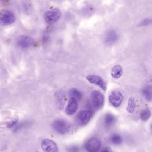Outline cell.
<instances>
[{"label":"cell","mask_w":152,"mask_h":152,"mask_svg":"<svg viewBox=\"0 0 152 152\" xmlns=\"http://www.w3.org/2000/svg\"><path fill=\"white\" fill-rule=\"evenodd\" d=\"M78 108L77 100L74 98L70 99L67 104L66 109V112L68 115H72L76 112Z\"/></svg>","instance_id":"8fae6325"},{"label":"cell","mask_w":152,"mask_h":152,"mask_svg":"<svg viewBox=\"0 0 152 152\" xmlns=\"http://www.w3.org/2000/svg\"><path fill=\"white\" fill-rule=\"evenodd\" d=\"M55 97H56L58 108L59 109H62L64 107L65 101H66V96L65 92L61 90L57 91L55 94Z\"/></svg>","instance_id":"4fadbf2b"},{"label":"cell","mask_w":152,"mask_h":152,"mask_svg":"<svg viewBox=\"0 0 152 152\" xmlns=\"http://www.w3.org/2000/svg\"><path fill=\"white\" fill-rule=\"evenodd\" d=\"M111 142L115 145H119L122 142V138L120 135L115 134L112 135L110 138Z\"/></svg>","instance_id":"d6986e66"},{"label":"cell","mask_w":152,"mask_h":152,"mask_svg":"<svg viewBox=\"0 0 152 152\" xmlns=\"http://www.w3.org/2000/svg\"><path fill=\"white\" fill-rule=\"evenodd\" d=\"M86 79L91 84H95L99 86L104 91L107 89V83L101 76L96 75H90L87 76Z\"/></svg>","instance_id":"52a82bcc"},{"label":"cell","mask_w":152,"mask_h":152,"mask_svg":"<svg viewBox=\"0 0 152 152\" xmlns=\"http://www.w3.org/2000/svg\"><path fill=\"white\" fill-rule=\"evenodd\" d=\"M52 127L56 132L61 134H73L72 126L64 120L58 119L54 121L53 123Z\"/></svg>","instance_id":"6da1fadb"},{"label":"cell","mask_w":152,"mask_h":152,"mask_svg":"<svg viewBox=\"0 0 152 152\" xmlns=\"http://www.w3.org/2000/svg\"><path fill=\"white\" fill-rule=\"evenodd\" d=\"M151 87L150 86L145 87L142 90V94L147 101L151 102L152 99V91Z\"/></svg>","instance_id":"ac0fdd59"},{"label":"cell","mask_w":152,"mask_h":152,"mask_svg":"<svg viewBox=\"0 0 152 152\" xmlns=\"http://www.w3.org/2000/svg\"><path fill=\"white\" fill-rule=\"evenodd\" d=\"M118 38V36L117 33L113 30H111L106 34L104 38V42L106 45L110 46L114 44L117 42Z\"/></svg>","instance_id":"7c38bea8"},{"label":"cell","mask_w":152,"mask_h":152,"mask_svg":"<svg viewBox=\"0 0 152 152\" xmlns=\"http://www.w3.org/2000/svg\"><path fill=\"white\" fill-rule=\"evenodd\" d=\"M101 146L100 140L96 137H93L87 141L85 145V148L87 152H97Z\"/></svg>","instance_id":"9c48e42d"},{"label":"cell","mask_w":152,"mask_h":152,"mask_svg":"<svg viewBox=\"0 0 152 152\" xmlns=\"http://www.w3.org/2000/svg\"><path fill=\"white\" fill-rule=\"evenodd\" d=\"M93 113L90 110L79 112L76 116V121L79 126H84L89 122L92 118Z\"/></svg>","instance_id":"5b68a950"},{"label":"cell","mask_w":152,"mask_h":152,"mask_svg":"<svg viewBox=\"0 0 152 152\" xmlns=\"http://www.w3.org/2000/svg\"><path fill=\"white\" fill-rule=\"evenodd\" d=\"M61 16V12L59 9L55 8L51 10L48 11L45 13L44 18L46 23L52 24L57 22Z\"/></svg>","instance_id":"277c9868"},{"label":"cell","mask_w":152,"mask_h":152,"mask_svg":"<svg viewBox=\"0 0 152 152\" xmlns=\"http://www.w3.org/2000/svg\"><path fill=\"white\" fill-rule=\"evenodd\" d=\"M123 74V69L120 65H117L113 66L111 71V75L113 78H120Z\"/></svg>","instance_id":"5bb4252c"},{"label":"cell","mask_w":152,"mask_h":152,"mask_svg":"<svg viewBox=\"0 0 152 152\" xmlns=\"http://www.w3.org/2000/svg\"><path fill=\"white\" fill-rule=\"evenodd\" d=\"M136 107V102L135 100L134 97H130L129 99L128 106L126 108L127 111L130 113H133Z\"/></svg>","instance_id":"2e32d148"},{"label":"cell","mask_w":152,"mask_h":152,"mask_svg":"<svg viewBox=\"0 0 152 152\" xmlns=\"http://www.w3.org/2000/svg\"><path fill=\"white\" fill-rule=\"evenodd\" d=\"M101 152H112V151L110 147H106L104 148Z\"/></svg>","instance_id":"cb8c5ba5"},{"label":"cell","mask_w":152,"mask_h":152,"mask_svg":"<svg viewBox=\"0 0 152 152\" xmlns=\"http://www.w3.org/2000/svg\"><path fill=\"white\" fill-rule=\"evenodd\" d=\"M151 116V112L149 109H145L143 110L141 113L140 117L141 119L143 121L148 120Z\"/></svg>","instance_id":"ffe728a7"},{"label":"cell","mask_w":152,"mask_h":152,"mask_svg":"<svg viewBox=\"0 0 152 152\" xmlns=\"http://www.w3.org/2000/svg\"><path fill=\"white\" fill-rule=\"evenodd\" d=\"M1 1L3 2H6L8 1H10V0H1Z\"/></svg>","instance_id":"d4e9b609"},{"label":"cell","mask_w":152,"mask_h":152,"mask_svg":"<svg viewBox=\"0 0 152 152\" xmlns=\"http://www.w3.org/2000/svg\"><path fill=\"white\" fill-rule=\"evenodd\" d=\"M16 20L14 13L7 9L0 10V25L8 26L12 24Z\"/></svg>","instance_id":"7a4b0ae2"},{"label":"cell","mask_w":152,"mask_h":152,"mask_svg":"<svg viewBox=\"0 0 152 152\" xmlns=\"http://www.w3.org/2000/svg\"><path fill=\"white\" fill-rule=\"evenodd\" d=\"M18 119L17 117L13 118L12 120L9 122V123H7V127L9 128H12L18 123Z\"/></svg>","instance_id":"44dd1931"},{"label":"cell","mask_w":152,"mask_h":152,"mask_svg":"<svg viewBox=\"0 0 152 152\" xmlns=\"http://www.w3.org/2000/svg\"><path fill=\"white\" fill-rule=\"evenodd\" d=\"M123 100L122 94L118 90H113L109 96V101L111 104L115 107H118L121 105Z\"/></svg>","instance_id":"8992f818"},{"label":"cell","mask_w":152,"mask_h":152,"mask_svg":"<svg viewBox=\"0 0 152 152\" xmlns=\"http://www.w3.org/2000/svg\"><path fill=\"white\" fill-rule=\"evenodd\" d=\"M41 146L45 152H58V148L56 144L52 140L45 139L41 143Z\"/></svg>","instance_id":"30bf717a"},{"label":"cell","mask_w":152,"mask_h":152,"mask_svg":"<svg viewBox=\"0 0 152 152\" xmlns=\"http://www.w3.org/2000/svg\"><path fill=\"white\" fill-rule=\"evenodd\" d=\"M35 42L34 39L27 35H21L19 37L17 40L18 46L22 49L29 48L33 45Z\"/></svg>","instance_id":"ba28073f"},{"label":"cell","mask_w":152,"mask_h":152,"mask_svg":"<svg viewBox=\"0 0 152 152\" xmlns=\"http://www.w3.org/2000/svg\"><path fill=\"white\" fill-rule=\"evenodd\" d=\"M70 96L71 98H74L76 100H79L82 99V94L80 91L76 88H72L69 92Z\"/></svg>","instance_id":"e0dca14e"},{"label":"cell","mask_w":152,"mask_h":152,"mask_svg":"<svg viewBox=\"0 0 152 152\" xmlns=\"http://www.w3.org/2000/svg\"><path fill=\"white\" fill-rule=\"evenodd\" d=\"M68 152H79V148L76 145H71L68 149Z\"/></svg>","instance_id":"603a6c76"},{"label":"cell","mask_w":152,"mask_h":152,"mask_svg":"<svg viewBox=\"0 0 152 152\" xmlns=\"http://www.w3.org/2000/svg\"><path fill=\"white\" fill-rule=\"evenodd\" d=\"M116 121V118L111 113L105 114L104 119V123L106 127H110L113 125Z\"/></svg>","instance_id":"9a60e30c"},{"label":"cell","mask_w":152,"mask_h":152,"mask_svg":"<svg viewBox=\"0 0 152 152\" xmlns=\"http://www.w3.org/2000/svg\"><path fill=\"white\" fill-rule=\"evenodd\" d=\"M91 97L93 106L95 109L99 110L103 106L104 103V97L101 92L94 90L91 93Z\"/></svg>","instance_id":"3957f363"},{"label":"cell","mask_w":152,"mask_h":152,"mask_svg":"<svg viewBox=\"0 0 152 152\" xmlns=\"http://www.w3.org/2000/svg\"><path fill=\"white\" fill-rule=\"evenodd\" d=\"M152 20L151 18H146L142 20L140 23L138 24V26H147L151 23Z\"/></svg>","instance_id":"7402d4cb"}]
</instances>
